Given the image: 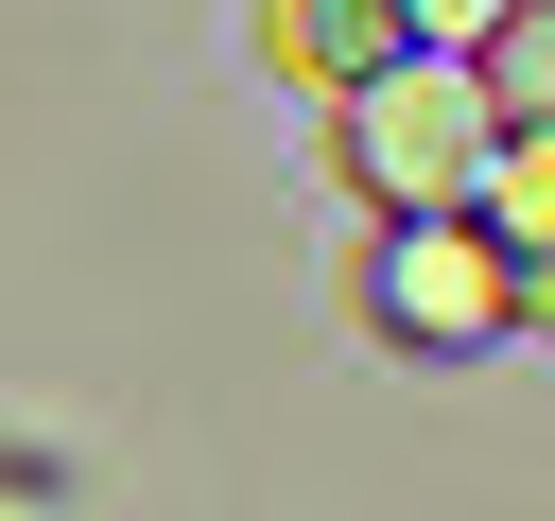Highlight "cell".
<instances>
[{
  "mask_svg": "<svg viewBox=\"0 0 555 521\" xmlns=\"http://www.w3.org/2000/svg\"><path fill=\"white\" fill-rule=\"evenodd\" d=\"M347 174L382 191V208H468L486 174H503V104H486V69H382V87H347Z\"/></svg>",
  "mask_w": 555,
  "mask_h": 521,
  "instance_id": "cell-1",
  "label": "cell"
},
{
  "mask_svg": "<svg viewBox=\"0 0 555 521\" xmlns=\"http://www.w3.org/2000/svg\"><path fill=\"white\" fill-rule=\"evenodd\" d=\"M520 313V260L486 243V208H399V243H382V330L399 347H486Z\"/></svg>",
  "mask_w": 555,
  "mask_h": 521,
  "instance_id": "cell-2",
  "label": "cell"
},
{
  "mask_svg": "<svg viewBox=\"0 0 555 521\" xmlns=\"http://www.w3.org/2000/svg\"><path fill=\"white\" fill-rule=\"evenodd\" d=\"M260 35H278V69H295V87H330V104H347V87H382V69L416 52V0H278Z\"/></svg>",
  "mask_w": 555,
  "mask_h": 521,
  "instance_id": "cell-3",
  "label": "cell"
},
{
  "mask_svg": "<svg viewBox=\"0 0 555 521\" xmlns=\"http://www.w3.org/2000/svg\"><path fill=\"white\" fill-rule=\"evenodd\" d=\"M468 208H486V243L520 260V313H555V139H503V174H486Z\"/></svg>",
  "mask_w": 555,
  "mask_h": 521,
  "instance_id": "cell-4",
  "label": "cell"
},
{
  "mask_svg": "<svg viewBox=\"0 0 555 521\" xmlns=\"http://www.w3.org/2000/svg\"><path fill=\"white\" fill-rule=\"evenodd\" d=\"M468 69H486V104H503V139H555V0H520V17H503V35L468 52Z\"/></svg>",
  "mask_w": 555,
  "mask_h": 521,
  "instance_id": "cell-5",
  "label": "cell"
},
{
  "mask_svg": "<svg viewBox=\"0 0 555 521\" xmlns=\"http://www.w3.org/2000/svg\"><path fill=\"white\" fill-rule=\"evenodd\" d=\"M503 17H520V0H416V35H468V52H486Z\"/></svg>",
  "mask_w": 555,
  "mask_h": 521,
  "instance_id": "cell-6",
  "label": "cell"
}]
</instances>
